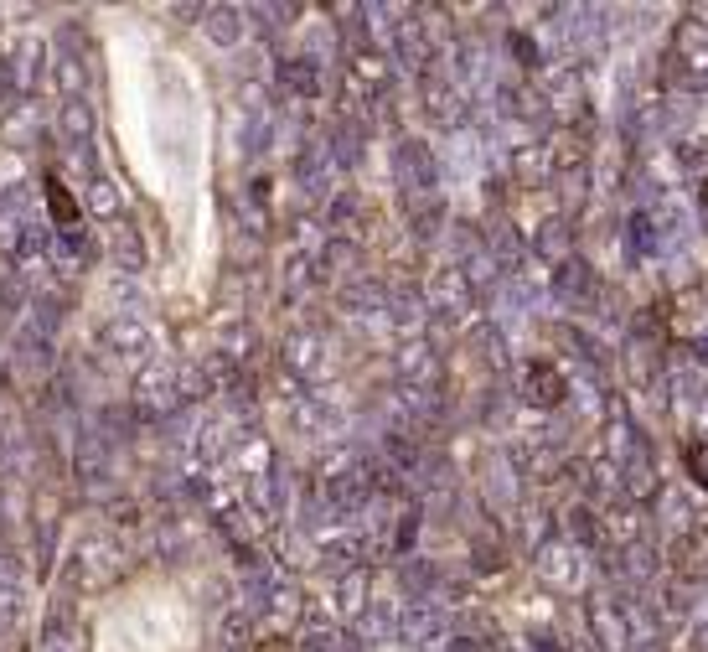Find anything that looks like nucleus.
I'll list each match as a JSON object with an SVG mask.
<instances>
[{
    "label": "nucleus",
    "mask_w": 708,
    "mask_h": 652,
    "mask_svg": "<svg viewBox=\"0 0 708 652\" xmlns=\"http://www.w3.org/2000/svg\"><path fill=\"white\" fill-rule=\"evenodd\" d=\"M688 466L698 471V482L708 487V446H693V451H688Z\"/></svg>",
    "instance_id": "obj_2"
},
{
    "label": "nucleus",
    "mask_w": 708,
    "mask_h": 652,
    "mask_svg": "<svg viewBox=\"0 0 708 652\" xmlns=\"http://www.w3.org/2000/svg\"><path fill=\"white\" fill-rule=\"evenodd\" d=\"M47 202H52V218H63V228H73V223H78V207H73V197H68V187H63V182H57V176H52V182H47Z\"/></svg>",
    "instance_id": "obj_1"
}]
</instances>
